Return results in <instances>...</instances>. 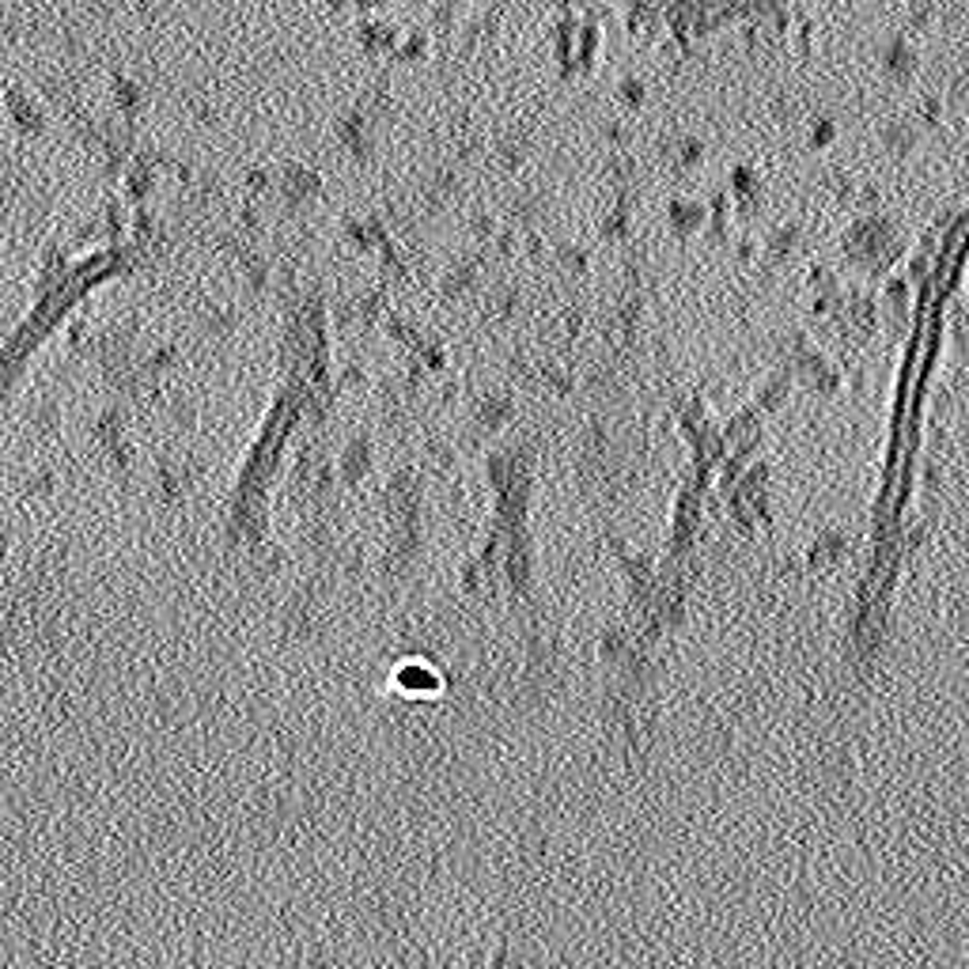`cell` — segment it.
Wrapping results in <instances>:
<instances>
[{"instance_id":"1","label":"cell","mask_w":969,"mask_h":969,"mask_svg":"<svg viewBox=\"0 0 969 969\" xmlns=\"http://www.w3.org/2000/svg\"><path fill=\"white\" fill-rule=\"evenodd\" d=\"M651 4L689 20H738V16H750V12L773 8L780 0H651Z\"/></svg>"}]
</instances>
